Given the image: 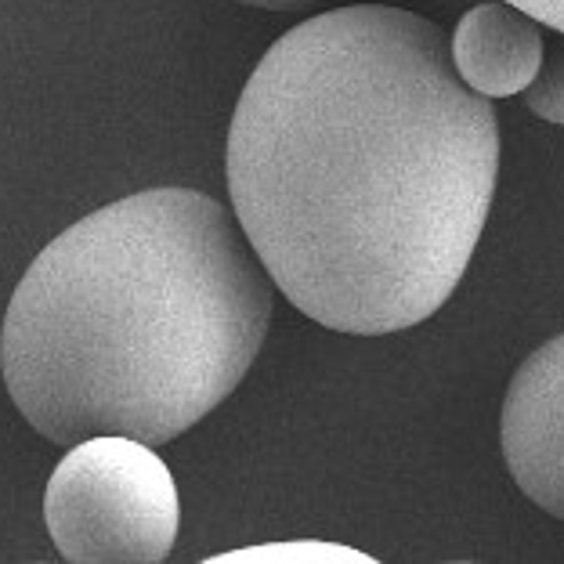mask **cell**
Segmentation results:
<instances>
[{
    "mask_svg": "<svg viewBox=\"0 0 564 564\" xmlns=\"http://www.w3.org/2000/svg\"><path fill=\"white\" fill-rule=\"evenodd\" d=\"M543 25L507 0H485L459 19L448 55L470 91L485 98L521 95L543 58Z\"/></svg>",
    "mask_w": 564,
    "mask_h": 564,
    "instance_id": "obj_5",
    "label": "cell"
},
{
    "mask_svg": "<svg viewBox=\"0 0 564 564\" xmlns=\"http://www.w3.org/2000/svg\"><path fill=\"white\" fill-rule=\"evenodd\" d=\"M507 4L529 11L535 22L550 25L554 33H564V0H507Z\"/></svg>",
    "mask_w": 564,
    "mask_h": 564,
    "instance_id": "obj_8",
    "label": "cell"
},
{
    "mask_svg": "<svg viewBox=\"0 0 564 564\" xmlns=\"http://www.w3.org/2000/svg\"><path fill=\"white\" fill-rule=\"evenodd\" d=\"M44 521L66 561L156 564L174 550L182 499L156 445L95 434L73 442L51 474Z\"/></svg>",
    "mask_w": 564,
    "mask_h": 564,
    "instance_id": "obj_3",
    "label": "cell"
},
{
    "mask_svg": "<svg viewBox=\"0 0 564 564\" xmlns=\"http://www.w3.org/2000/svg\"><path fill=\"white\" fill-rule=\"evenodd\" d=\"M499 174L492 101L438 22L351 4L268 47L228 127V196L272 286L318 326L388 337L453 297Z\"/></svg>",
    "mask_w": 564,
    "mask_h": 564,
    "instance_id": "obj_1",
    "label": "cell"
},
{
    "mask_svg": "<svg viewBox=\"0 0 564 564\" xmlns=\"http://www.w3.org/2000/svg\"><path fill=\"white\" fill-rule=\"evenodd\" d=\"M499 442L518 489L564 521V333L518 366L499 416Z\"/></svg>",
    "mask_w": 564,
    "mask_h": 564,
    "instance_id": "obj_4",
    "label": "cell"
},
{
    "mask_svg": "<svg viewBox=\"0 0 564 564\" xmlns=\"http://www.w3.org/2000/svg\"><path fill=\"white\" fill-rule=\"evenodd\" d=\"M239 4L264 8V11H286V15H301V11L326 8V4H333V0H239Z\"/></svg>",
    "mask_w": 564,
    "mask_h": 564,
    "instance_id": "obj_9",
    "label": "cell"
},
{
    "mask_svg": "<svg viewBox=\"0 0 564 564\" xmlns=\"http://www.w3.org/2000/svg\"><path fill=\"white\" fill-rule=\"evenodd\" d=\"M272 279L228 207L192 188L109 203L36 253L0 369L36 434L163 445L214 413L272 323Z\"/></svg>",
    "mask_w": 564,
    "mask_h": 564,
    "instance_id": "obj_2",
    "label": "cell"
},
{
    "mask_svg": "<svg viewBox=\"0 0 564 564\" xmlns=\"http://www.w3.org/2000/svg\"><path fill=\"white\" fill-rule=\"evenodd\" d=\"M521 95L540 120L564 127V33H557L554 44H543L540 69Z\"/></svg>",
    "mask_w": 564,
    "mask_h": 564,
    "instance_id": "obj_7",
    "label": "cell"
},
{
    "mask_svg": "<svg viewBox=\"0 0 564 564\" xmlns=\"http://www.w3.org/2000/svg\"><path fill=\"white\" fill-rule=\"evenodd\" d=\"M214 564H239V561H253V564H337V561H373L366 557L362 550H348V546H333L323 540H279L268 546H250V550H232V554H217L210 557Z\"/></svg>",
    "mask_w": 564,
    "mask_h": 564,
    "instance_id": "obj_6",
    "label": "cell"
}]
</instances>
